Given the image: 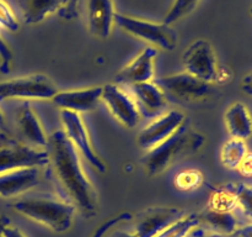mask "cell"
Masks as SVG:
<instances>
[{
	"label": "cell",
	"instance_id": "1",
	"mask_svg": "<svg viewBox=\"0 0 252 237\" xmlns=\"http://www.w3.org/2000/svg\"><path fill=\"white\" fill-rule=\"evenodd\" d=\"M49 163L62 187L64 200L70 202L86 219L97 214V193L81 165L76 148L63 132L58 130L48 137L47 145Z\"/></svg>",
	"mask_w": 252,
	"mask_h": 237
},
{
	"label": "cell",
	"instance_id": "2",
	"mask_svg": "<svg viewBox=\"0 0 252 237\" xmlns=\"http://www.w3.org/2000/svg\"><path fill=\"white\" fill-rule=\"evenodd\" d=\"M204 142H206L204 135L198 131L192 130L189 127V121L186 120L174 135L145 152L143 157L145 172L149 177L160 174L176 160L198 152Z\"/></svg>",
	"mask_w": 252,
	"mask_h": 237
},
{
	"label": "cell",
	"instance_id": "3",
	"mask_svg": "<svg viewBox=\"0 0 252 237\" xmlns=\"http://www.w3.org/2000/svg\"><path fill=\"white\" fill-rule=\"evenodd\" d=\"M15 211L32 221L44 225L54 232H65L73 225L76 209L63 198L51 195H32L10 204Z\"/></svg>",
	"mask_w": 252,
	"mask_h": 237
},
{
	"label": "cell",
	"instance_id": "4",
	"mask_svg": "<svg viewBox=\"0 0 252 237\" xmlns=\"http://www.w3.org/2000/svg\"><path fill=\"white\" fill-rule=\"evenodd\" d=\"M115 24L130 36L147 41L148 43L165 51H174L177 46L176 32L171 25L165 22H153L116 12Z\"/></svg>",
	"mask_w": 252,
	"mask_h": 237
},
{
	"label": "cell",
	"instance_id": "5",
	"mask_svg": "<svg viewBox=\"0 0 252 237\" xmlns=\"http://www.w3.org/2000/svg\"><path fill=\"white\" fill-rule=\"evenodd\" d=\"M182 59L187 73L209 84L218 83L221 67L209 41L204 39L194 41L185 52Z\"/></svg>",
	"mask_w": 252,
	"mask_h": 237
},
{
	"label": "cell",
	"instance_id": "6",
	"mask_svg": "<svg viewBox=\"0 0 252 237\" xmlns=\"http://www.w3.org/2000/svg\"><path fill=\"white\" fill-rule=\"evenodd\" d=\"M57 88L46 76L21 77L0 81V100L5 99H38L46 100L56 95Z\"/></svg>",
	"mask_w": 252,
	"mask_h": 237
},
{
	"label": "cell",
	"instance_id": "7",
	"mask_svg": "<svg viewBox=\"0 0 252 237\" xmlns=\"http://www.w3.org/2000/svg\"><path fill=\"white\" fill-rule=\"evenodd\" d=\"M153 80L162 89L165 95L169 94L172 98L186 103L203 100L212 93V84L201 80L187 72L161 77Z\"/></svg>",
	"mask_w": 252,
	"mask_h": 237
},
{
	"label": "cell",
	"instance_id": "8",
	"mask_svg": "<svg viewBox=\"0 0 252 237\" xmlns=\"http://www.w3.org/2000/svg\"><path fill=\"white\" fill-rule=\"evenodd\" d=\"M61 120L63 123V132L65 133L71 145L76 148V151L80 152L83 157L88 160L89 164L93 165L96 170H98L100 173H106L107 167H106L105 162L98 157L97 153L94 151L89 132L80 114L74 113V111L61 110Z\"/></svg>",
	"mask_w": 252,
	"mask_h": 237
},
{
	"label": "cell",
	"instance_id": "9",
	"mask_svg": "<svg viewBox=\"0 0 252 237\" xmlns=\"http://www.w3.org/2000/svg\"><path fill=\"white\" fill-rule=\"evenodd\" d=\"M101 100H103L113 118L125 127L133 128L139 123L142 114L134 98L118 84L110 83L103 85Z\"/></svg>",
	"mask_w": 252,
	"mask_h": 237
},
{
	"label": "cell",
	"instance_id": "10",
	"mask_svg": "<svg viewBox=\"0 0 252 237\" xmlns=\"http://www.w3.org/2000/svg\"><path fill=\"white\" fill-rule=\"evenodd\" d=\"M48 163V152L44 150L20 143L0 145V174L19 168L43 167Z\"/></svg>",
	"mask_w": 252,
	"mask_h": 237
},
{
	"label": "cell",
	"instance_id": "11",
	"mask_svg": "<svg viewBox=\"0 0 252 237\" xmlns=\"http://www.w3.org/2000/svg\"><path fill=\"white\" fill-rule=\"evenodd\" d=\"M185 212L174 206H152L143 210L135 216L133 234L135 237H155Z\"/></svg>",
	"mask_w": 252,
	"mask_h": 237
},
{
	"label": "cell",
	"instance_id": "12",
	"mask_svg": "<svg viewBox=\"0 0 252 237\" xmlns=\"http://www.w3.org/2000/svg\"><path fill=\"white\" fill-rule=\"evenodd\" d=\"M186 116L179 110H170L157 116L154 121L143 128L138 135V145L145 151L155 147L174 135L186 121Z\"/></svg>",
	"mask_w": 252,
	"mask_h": 237
},
{
	"label": "cell",
	"instance_id": "13",
	"mask_svg": "<svg viewBox=\"0 0 252 237\" xmlns=\"http://www.w3.org/2000/svg\"><path fill=\"white\" fill-rule=\"evenodd\" d=\"M158 51L154 47L143 49L134 59L123 67L115 77L116 84L132 85L137 83H144L154 79V61Z\"/></svg>",
	"mask_w": 252,
	"mask_h": 237
},
{
	"label": "cell",
	"instance_id": "14",
	"mask_svg": "<svg viewBox=\"0 0 252 237\" xmlns=\"http://www.w3.org/2000/svg\"><path fill=\"white\" fill-rule=\"evenodd\" d=\"M102 96V86H90V88L74 89V90L57 91L52 98L54 105L61 110L85 113L91 111L97 106Z\"/></svg>",
	"mask_w": 252,
	"mask_h": 237
},
{
	"label": "cell",
	"instance_id": "15",
	"mask_svg": "<svg viewBox=\"0 0 252 237\" xmlns=\"http://www.w3.org/2000/svg\"><path fill=\"white\" fill-rule=\"evenodd\" d=\"M39 167L19 168L0 174V197L12 198L39 184Z\"/></svg>",
	"mask_w": 252,
	"mask_h": 237
},
{
	"label": "cell",
	"instance_id": "16",
	"mask_svg": "<svg viewBox=\"0 0 252 237\" xmlns=\"http://www.w3.org/2000/svg\"><path fill=\"white\" fill-rule=\"evenodd\" d=\"M129 88L142 115L154 118L166 108V95L154 80L132 84Z\"/></svg>",
	"mask_w": 252,
	"mask_h": 237
},
{
	"label": "cell",
	"instance_id": "17",
	"mask_svg": "<svg viewBox=\"0 0 252 237\" xmlns=\"http://www.w3.org/2000/svg\"><path fill=\"white\" fill-rule=\"evenodd\" d=\"M115 14L112 0H88V26L91 35L107 39L112 32Z\"/></svg>",
	"mask_w": 252,
	"mask_h": 237
},
{
	"label": "cell",
	"instance_id": "18",
	"mask_svg": "<svg viewBox=\"0 0 252 237\" xmlns=\"http://www.w3.org/2000/svg\"><path fill=\"white\" fill-rule=\"evenodd\" d=\"M17 125L21 136L27 141L29 146L33 148H47L48 137L44 133L38 118L29 104H25L20 110Z\"/></svg>",
	"mask_w": 252,
	"mask_h": 237
},
{
	"label": "cell",
	"instance_id": "19",
	"mask_svg": "<svg viewBox=\"0 0 252 237\" xmlns=\"http://www.w3.org/2000/svg\"><path fill=\"white\" fill-rule=\"evenodd\" d=\"M224 121L229 135L233 138L245 141L252 136V116L245 104L238 101L229 106Z\"/></svg>",
	"mask_w": 252,
	"mask_h": 237
},
{
	"label": "cell",
	"instance_id": "20",
	"mask_svg": "<svg viewBox=\"0 0 252 237\" xmlns=\"http://www.w3.org/2000/svg\"><path fill=\"white\" fill-rule=\"evenodd\" d=\"M62 0H19L22 19L27 25L42 22L61 9Z\"/></svg>",
	"mask_w": 252,
	"mask_h": 237
},
{
	"label": "cell",
	"instance_id": "21",
	"mask_svg": "<svg viewBox=\"0 0 252 237\" xmlns=\"http://www.w3.org/2000/svg\"><path fill=\"white\" fill-rule=\"evenodd\" d=\"M199 215L201 224L203 222L209 231L219 235H233L238 230V221L231 211H217L207 209Z\"/></svg>",
	"mask_w": 252,
	"mask_h": 237
},
{
	"label": "cell",
	"instance_id": "22",
	"mask_svg": "<svg viewBox=\"0 0 252 237\" xmlns=\"http://www.w3.org/2000/svg\"><path fill=\"white\" fill-rule=\"evenodd\" d=\"M248 152V146H246L245 141L231 137L221 147V163L229 169H238L239 164H240L241 160L244 159Z\"/></svg>",
	"mask_w": 252,
	"mask_h": 237
},
{
	"label": "cell",
	"instance_id": "23",
	"mask_svg": "<svg viewBox=\"0 0 252 237\" xmlns=\"http://www.w3.org/2000/svg\"><path fill=\"white\" fill-rule=\"evenodd\" d=\"M199 225H201V220H199L198 214H189L186 216L184 215L155 237H187Z\"/></svg>",
	"mask_w": 252,
	"mask_h": 237
},
{
	"label": "cell",
	"instance_id": "24",
	"mask_svg": "<svg viewBox=\"0 0 252 237\" xmlns=\"http://www.w3.org/2000/svg\"><path fill=\"white\" fill-rule=\"evenodd\" d=\"M235 206H238V200L233 184H228L217 189L212 194L208 202V209L217 210V211H233Z\"/></svg>",
	"mask_w": 252,
	"mask_h": 237
},
{
	"label": "cell",
	"instance_id": "25",
	"mask_svg": "<svg viewBox=\"0 0 252 237\" xmlns=\"http://www.w3.org/2000/svg\"><path fill=\"white\" fill-rule=\"evenodd\" d=\"M201 0H175L174 4L167 11L164 22L167 25H172L181 20L182 17L191 14Z\"/></svg>",
	"mask_w": 252,
	"mask_h": 237
},
{
	"label": "cell",
	"instance_id": "26",
	"mask_svg": "<svg viewBox=\"0 0 252 237\" xmlns=\"http://www.w3.org/2000/svg\"><path fill=\"white\" fill-rule=\"evenodd\" d=\"M233 188L238 205L241 207L244 215L249 219H252V187L239 183V184H233Z\"/></svg>",
	"mask_w": 252,
	"mask_h": 237
},
{
	"label": "cell",
	"instance_id": "27",
	"mask_svg": "<svg viewBox=\"0 0 252 237\" xmlns=\"http://www.w3.org/2000/svg\"><path fill=\"white\" fill-rule=\"evenodd\" d=\"M202 173L196 169L185 170V172L180 173L176 178V185L179 189L182 190H189L194 189L198 187L202 183Z\"/></svg>",
	"mask_w": 252,
	"mask_h": 237
},
{
	"label": "cell",
	"instance_id": "28",
	"mask_svg": "<svg viewBox=\"0 0 252 237\" xmlns=\"http://www.w3.org/2000/svg\"><path fill=\"white\" fill-rule=\"evenodd\" d=\"M0 26L9 31H17L20 27L16 15L5 0H0Z\"/></svg>",
	"mask_w": 252,
	"mask_h": 237
},
{
	"label": "cell",
	"instance_id": "29",
	"mask_svg": "<svg viewBox=\"0 0 252 237\" xmlns=\"http://www.w3.org/2000/svg\"><path fill=\"white\" fill-rule=\"evenodd\" d=\"M132 219L133 216L132 214H129V212H121V214L116 215V216L110 217L107 221L102 222V224H101L95 231H94V234L91 235V237H103L108 231H110V230H112L113 227L117 226L118 224L125 221H129V220Z\"/></svg>",
	"mask_w": 252,
	"mask_h": 237
},
{
	"label": "cell",
	"instance_id": "30",
	"mask_svg": "<svg viewBox=\"0 0 252 237\" xmlns=\"http://www.w3.org/2000/svg\"><path fill=\"white\" fill-rule=\"evenodd\" d=\"M80 0H62L61 9L58 10L59 16L64 20H73L78 16V5Z\"/></svg>",
	"mask_w": 252,
	"mask_h": 237
},
{
	"label": "cell",
	"instance_id": "31",
	"mask_svg": "<svg viewBox=\"0 0 252 237\" xmlns=\"http://www.w3.org/2000/svg\"><path fill=\"white\" fill-rule=\"evenodd\" d=\"M0 58H1V63H0V72L2 74H7L11 68L12 62V53L10 51L9 46L5 43L4 40L0 36Z\"/></svg>",
	"mask_w": 252,
	"mask_h": 237
},
{
	"label": "cell",
	"instance_id": "32",
	"mask_svg": "<svg viewBox=\"0 0 252 237\" xmlns=\"http://www.w3.org/2000/svg\"><path fill=\"white\" fill-rule=\"evenodd\" d=\"M1 234L2 237H26L19 229L10 226L9 220L5 216H1Z\"/></svg>",
	"mask_w": 252,
	"mask_h": 237
},
{
	"label": "cell",
	"instance_id": "33",
	"mask_svg": "<svg viewBox=\"0 0 252 237\" xmlns=\"http://www.w3.org/2000/svg\"><path fill=\"white\" fill-rule=\"evenodd\" d=\"M239 172L244 177L251 178L252 177V153L248 152L246 156L244 157V159L241 160V163L238 167Z\"/></svg>",
	"mask_w": 252,
	"mask_h": 237
},
{
	"label": "cell",
	"instance_id": "34",
	"mask_svg": "<svg viewBox=\"0 0 252 237\" xmlns=\"http://www.w3.org/2000/svg\"><path fill=\"white\" fill-rule=\"evenodd\" d=\"M241 89L245 94L252 96V72L246 74L241 80Z\"/></svg>",
	"mask_w": 252,
	"mask_h": 237
},
{
	"label": "cell",
	"instance_id": "35",
	"mask_svg": "<svg viewBox=\"0 0 252 237\" xmlns=\"http://www.w3.org/2000/svg\"><path fill=\"white\" fill-rule=\"evenodd\" d=\"M194 237H239L238 235H219L211 231H198L194 234Z\"/></svg>",
	"mask_w": 252,
	"mask_h": 237
},
{
	"label": "cell",
	"instance_id": "36",
	"mask_svg": "<svg viewBox=\"0 0 252 237\" xmlns=\"http://www.w3.org/2000/svg\"><path fill=\"white\" fill-rule=\"evenodd\" d=\"M235 235H238L239 237H252V224L246 225V226L238 227Z\"/></svg>",
	"mask_w": 252,
	"mask_h": 237
},
{
	"label": "cell",
	"instance_id": "37",
	"mask_svg": "<svg viewBox=\"0 0 252 237\" xmlns=\"http://www.w3.org/2000/svg\"><path fill=\"white\" fill-rule=\"evenodd\" d=\"M111 237H135L133 232H126V231H116L115 234L111 235Z\"/></svg>",
	"mask_w": 252,
	"mask_h": 237
},
{
	"label": "cell",
	"instance_id": "38",
	"mask_svg": "<svg viewBox=\"0 0 252 237\" xmlns=\"http://www.w3.org/2000/svg\"><path fill=\"white\" fill-rule=\"evenodd\" d=\"M5 128V118H4V115H2V113L0 111V130H4Z\"/></svg>",
	"mask_w": 252,
	"mask_h": 237
},
{
	"label": "cell",
	"instance_id": "39",
	"mask_svg": "<svg viewBox=\"0 0 252 237\" xmlns=\"http://www.w3.org/2000/svg\"><path fill=\"white\" fill-rule=\"evenodd\" d=\"M0 237H2V234H1V216H0Z\"/></svg>",
	"mask_w": 252,
	"mask_h": 237
},
{
	"label": "cell",
	"instance_id": "40",
	"mask_svg": "<svg viewBox=\"0 0 252 237\" xmlns=\"http://www.w3.org/2000/svg\"><path fill=\"white\" fill-rule=\"evenodd\" d=\"M250 12H251V15H252V7L250 9Z\"/></svg>",
	"mask_w": 252,
	"mask_h": 237
}]
</instances>
